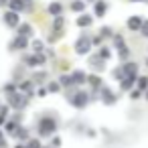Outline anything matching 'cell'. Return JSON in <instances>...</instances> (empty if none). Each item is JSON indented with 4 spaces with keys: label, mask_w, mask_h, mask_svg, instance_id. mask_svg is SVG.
<instances>
[{
    "label": "cell",
    "mask_w": 148,
    "mask_h": 148,
    "mask_svg": "<svg viewBox=\"0 0 148 148\" xmlns=\"http://www.w3.org/2000/svg\"><path fill=\"white\" fill-rule=\"evenodd\" d=\"M71 103H73V106H77V108H83V106L87 103V97H85V93H83V91L75 93V97H71Z\"/></svg>",
    "instance_id": "obj_2"
},
{
    "label": "cell",
    "mask_w": 148,
    "mask_h": 148,
    "mask_svg": "<svg viewBox=\"0 0 148 148\" xmlns=\"http://www.w3.org/2000/svg\"><path fill=\"white\" fill-rule=\"evenodd\" d=\"M33 47H35V51H41V49H43V43H41V41H35Z\"/></svg>",
    "instance_id": "obj_13"
},
{
    "label": "cell",
    "mask_w": 148,
    "mask_h": 148,
    "mask_svg": "<svg viewBox=\"0 0 148 148\" xmlns=\"http://www.w3.org/2000/svg\"><path fill=\"white\" fill-rule=\"evenodd\" d=\"M39 126H41V134H51V132H55V122H53L51 118H43Z\"/></svg>",
    "instance_id": "obj_1"
},
{
    "label": "cell",
    "mask_w": 148,
    "mask_h": 148,
    "mask_svg": "<svg viewBox=\"0 0 148 148\" xmlns=\"http://www.w3.org/2000/svg\"><path fill=\"white\" fill-rule=\"evenodd\" d=\"M144 35H148V23H144Z\"/></svg>",
    "instance_id": "obj_18"
},
{
    "label": "cell",
    "mask_w": 148,
    "mask_h": 148,
    "mask_svg": "<svg viewBox=\"0 0 148 148\" xmlns=\"http://www.w3.org/2000/svg\"><path fill=\"white\" fill-rule=\"evenodd\" d=\"M4 23L10 25V27H14V25L18 23V16H16L14 12H6V14H4Z\"/></svg>",
    "instance_id": "obj_3"
},
{
    "label": "cell",
    "mask_w": 148,
    "mask_h": 148,
    "mask_svg": "<svg viewBox=\"0 0 148 148\" xmlns=\"http://www.w3.org/2000/svg\"><path fill=\"white\" fill-rule=\"evenodd\" d=\"M29 148H39V140H37V142H35V140H33V142H31V146H29Z\"/></svg>",
    "instance_id": "obj_17"
},
{
    "label": "cell",
    "mask_w": 148,
    "mask_h": 148,
    "mask_svg": "<svg viewBox=\"0 0 148 148\" xmlns=\"http://www.w3.org/2000/svg\"><path fill=\"white\" fill-rule=\"evenodd\" d=\"M25 47H27L25 37H16V39L12 41V49H25Z\"/></svg>",
    "instance_id": "obj_4"
},
{
    "label": "cell",
    "mask_w": 148,
    "mask_h": 148,
    "mask_svg": "<svg viewBox=\"0 0 148 148\" xmlns=\"http://www.w3.org/2000/svg\"><path fill=\"white\" fill-rule=\"evenodd\" d=\"M138 85H140V87H146V85H148V81H146V77H140V81H138Z\"/></svg>",
    "instance_id": "obj_15"
},
{
    "label": "cell",
    "mask_w": 148,
    "mask_h": 148,
    "mask_svg": "<svg viewBox=\"0 0 148 148\" xmlns=\"http://www.w3.org/2000/svg\"><path fill=\"white\" fill-rule=\"evenodd\" d=\"M101 91H103V101H106V103H112V101H114V93H112L110 89H101Z\"/></svg>",
    "instance_id": "obj_8"
},
{
    "label": "cell",
    "mask_w": 148,
    "mask_h": 148,
    "mask_svg": "<svg viewBox=\"0 0 148 148\" xmlns=\"http://www.w3.org/2000/svg\"><path fill=\"white\" fill-rule=\"evenodd\" d=\"M71 77H73V81H75V83H83V81H85V75H83L81 71H75Z\"/></svg>",
    "instance_id": "obj_7"
},
{
    "label": "cell",
    "mask_w": 148,
    "mask_h": 148,
    "mask_svg": "<svg viewBox=\"0 0 148 148\" xmlns=\"http://www.w3.org/2000/svg\"><path fill=\"white\" fill-rule=\"evenodd\" d=\"M73 8H75V10H81V8H83V2H73Z\"/></svg>",
    "instance_id": "obj_16"
},
{
    "label": "cell",
    "mask_w": 148,
    "mask_h": 148,
    "mask_svg": "<svg viewBox=\"0 0 148 148\" xmlns=\"http://www.w3.org/2000/svg\"><path fill=\"white\" fill-rule=\"evenodd\" d=\"M103 10H106V4H103V2H97V4H95V12L101 16V14H103Z\"/></svg>",
    "instance_id": "obj_10"
},
{
    "label": "cell",
    "mask_w": 148,
    "mask_h": 148,
    "mask_svg": "<svg viewBox=\"0 0 148 148\" xmlns=\"http://www.w3.org/2000/svg\"><path fill=\"white\" fill-rule=\"evenodd\" d=\"M21 33H23V35H31V27H29V25H23V27H21Z\"/></svg>",
    "instance_id": "obj_12"
},
{
    "label": "cell",
    "mask_w": 148,
    "mask_h": 148,
    "mask_svg": "<svg viewBox=\"0 0 148 148\" xmlns=\"http://www.w3.org/2000/svg\"><path fill=\"white\" fill-rule=\"evenodd\" d=\"M89 23H91V18H89V16H81V18H79V25H81V27H87Z\"/></svg>",
    "instance_id": "obj_11"
},
{
    "label": "cell",
    "mask_w": 148,
    "mask_h": 148,
    "mask_svg": "<svg viewBox=\"0 0 148 148\" xmlns=\"http://www.w3.org/2000/svg\"><path fill=\"white\" fill-rule=\"evenodd\" d=\"M140 25H142V21H140V18H130V21H128V27H130V29H134V31H136V29H140Z\"/></svg>",
    "instance_id": "obj_6"
},
{
    "label": "cell",
    "mask_w": 148,
    "mask_h": 148,
    "mask_svg": "<svg viewBox=\"0 0 148 148\" xmlns=\"http://www.w3.org/2000/svg\"><path fill=\"white\" fill-rule=\"evenodd\" d=\"M10 4H12V8H21V6H23V2H21V0H12Z\"/></svg>",
    "instance_id": "obj_14"
},
{
    "label": "cell",
    "mask_w": 148,
    "mask_h": 148,
    "mask_svg": "<svg viewBox=\"0 0 148 148\" xmlns=\"http://www.w3.org/2000/svg\"><path fill=\"white\" fill-rule=\"evenodd\" d=\"M16 148H23V146H16Z\"/></svg>",
    "instance_id": "obj_19"
},
{
    "label": "cell",
    "mask_w": 148,
    "mask_h": 148,
    "mask_svg": "<svg viewBox=\"0 0 148 148\" xmlns=\"http://www.w3.org/2000/svg\"><path fill=\"white\" fill-rule=\"evenodd\" d=\"M77 51H79V53H85V51H89V41H83V39H81V41L77 43Z\"/></svg>",
    "instance_id": "obj_5"
},
{
    "label": "cell",
    "mask_w": 148,
    "mask_h": 148,
    "mask_svg": "<svg viewBox=\"0 0 148 148\" xmlns=\"http://www.w3.org/2000/svg\"><path fill=\"white\" fill-rule=\"evenodd\" d=\"M49 10H51L53 14H57V16H59V14H61V4H57V2H55V4H51V6H49Z\"/></svg>",
    "instance_id": "obj_9"
},
{
    "label": "cell",
    "mask_w": 148,
    "mask_h": 148,
    "mask_svg": "<svg viewBox=\"0 0 148 148\" xmlns=\"http://www.w3.org/2000/svg\"><path fill=\"white\" fill-rule=\"evenodd\" d=\"M0 2H2V0H0Z\"/></svg>",
    "instance_id": "obj_20"
}]
</instances>
